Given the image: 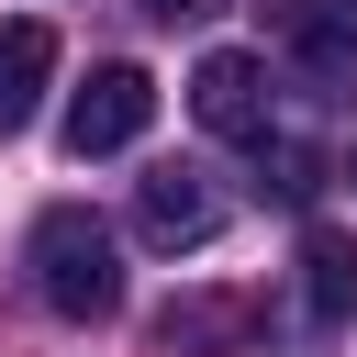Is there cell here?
<instances>
[{
    "instance_id": "obj_6",
    "label": "cell",
    "mask_w": 357,
    "mask_h": 357,
    "mask_svg": "<svg viewBox=\"0 0 357 357\" xmlns=\"http://www.w3.org/2000/svg\"><path fill=\"white\" fill-rule=\"evenodd\" d=\"M301 312H312L324 335L357 312V234H335V223H312V234H301Z\"/></svg>"
},
{
    "instance_id": "obj_10",
    "label": "cell",
    "mask_w": 357,
    "mask_h": 357,
    "mask_svg": "<svg viewBox=\"0 0 357 357\" xmlns=\"http://www.w3.org/2000/svg\"><path fill=\"white\" fill-rule=\"evenodd\" d=\"M145 11H156V22H190V11H212V0H145Z\"/></svg>"
},
{
    "instance_id": "obj_11",
    "label": "cell",
    "mask_w": 357,
    "mask_h": 357,
    "mask_svg": "<svg viewBox=\"0 0 357 357\" xmlns=\"http://www.w3.org/2000/svg\"><path fill=\"white\" fill-rule=\"evenodd\" d=\"M346 178H357V156H346Z\"/></svg>"
},
{
    "instance_id": "obj_4",
    "label": "cell",
    "mask_w": 357,
    "mask_h": 357,
    "mask_svg": "<svg viewBox=\"0 0 357 357\" xmlns=\"http://www.w3.org/2000/svg\"><path fill=\"white\" fill-rule=\"evenodd\" d=\"M190 112H201L212 134L257 145V134H268V67H257V56H234V45H212V56L190 67Z\"/></svg>"
},
{
    "instance_id": "obj_5",
    "label": "cell",
    "mask_w": 357,
    "mask_h": 357,
    "mask_svg": "<svg viewBox=\"0 0 357 357\" xmlns=\"http://www.w3.org/2000/svg\"><path fill=\"white\" fill-rule=\"evenodd\" d=\"M268 33L335 89V78H357V0H268Z\"/></svg>"
},
{
    "instance_id": "obj_3",
    "label": "cell",
    "mask_w": 357,
    "mask_h": 357,
    "mask_svg": "<svg viewBox=\"0 0 357 357\" xmlns=\"http://www.w3.org/2000/svg\"><path fill=\"white\" fill-rule=\"evenodd\" d=\"M134 234H145V245H167V257H190V245H212V234H223V190H212L201 167H156V178L134 190Z\"/></svg>"
},
{
    "instance_id": "obj_8",
    "label": "cell",
    "mask_w": 357,
    "mask_h": 357,
    "mask_svg": "<svg viewBox=\"0 0 357 357\" xmlns=\"http://www.w3.org/2000/svg\"><path fill=\"white\" fill-rule=\"evenodd\" d=\"M257 190L301 212V201L324 190V156H312V145H290V134H257Z\"/></svg>"
},
{
    "instance_id": "obj_1",
    "label": "cell",
    "mask_w": 357,
    "mask_h": 357,
    "mask_svg": "<svg viewBox=\"0 0 357 357\" xmlns=\"http://www.w3.org/2000/svg\"><path fill=\"white\" fill-rule=\"evenodd\" d=\"M33 290H45V312H67V324H112V312H123V245H112V223L78 212V201H56V212L33 223Z\"/></svg>"
},
{
    "instance_id": "obj_2",
    "label": "cell",
    "mask_w": 357,
    "mask_h": 357,
    "mask_svg": "<svg viewBox=\"0 0 357 357\" xmlns=\"http://www.w3.org/2000/svg\"><path fill=\"white\" fill-rule=\"evenodd\" d=\"M145 123H156V78L112 56V67H89V89L67 100V156H123Z\"/></svg>"
},
{
    "instance_id": "obj_7",
    "label": "cell",
    "mask_w": 357,
    "mask_h": 357,
    "mask_svg": "<svg viewBox=\"0 0 357 357\" xmlns=\"http://www.w3.org/2000/svg\"><path fill=\"white\" fill-rule=\"evenodd\" d=\"M45 78H56V33L45 22H0V134H22L45 112Z\"/></svg>"
},
{
    "instance_id": "obj_9",
    "label": "cell",
    "mask_w": 357,
    "mask_h": 357,
    "mask_svg": "<svg viewBox=\"0 0 357 357\" xmlns=\"http://www.w3.org/2000/svg\"><path fill=\"white\" fill-rule=\"evenodd\" d=\"M223 335H245V301H167L156 312V346H223Z\"/></svg>"
}]
</instances>
